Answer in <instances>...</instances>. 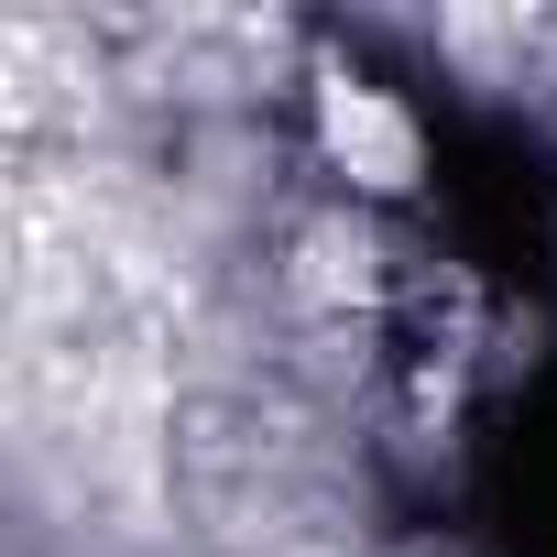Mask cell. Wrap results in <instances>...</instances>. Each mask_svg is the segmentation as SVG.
<instances>
[{
    "instance_id": "cell-1",
    "label": "cell",
    "mask_w": 557,
    "mask_h": 557,
    "mask_svg": "<svg viewBox=\"0 0 557 557\" xmlns=\"http://www.w3.org/2000/svg\"><path fill=\"white\" fill-rule=\"evenodd\" d=\"M307 132H318V164L339 175L350 208H394V197L426 186V121H416V99L383 88V77H361V66H318Z\"/></svg>"
}]
</instances>
